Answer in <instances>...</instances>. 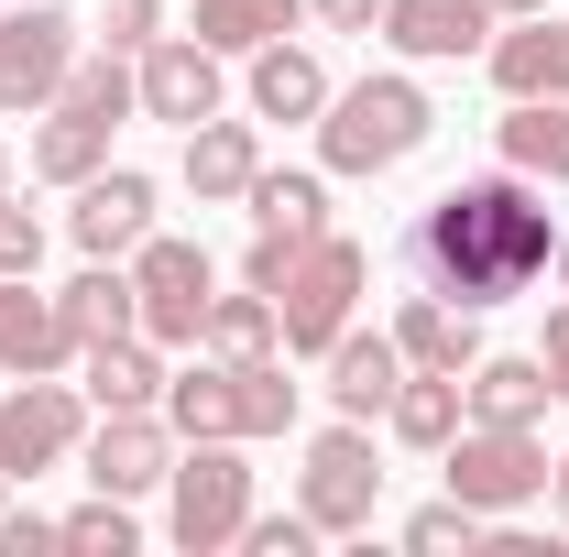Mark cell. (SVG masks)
I'll list each match as a JSON object with an SVG mask.
<instances>
[{"mask_svg":"<svg viewBox=\"0 0 569 557\" xmlns=\"http://www.w3.org/2000/svg\"><path fill=\"white\" fill-rule=\"evenodd\" d=\"M406 263H417L427 295H449V306H503V295H526V284L559 263V219H548V186L537 175H460L449 198H427L417 230H406Z\"/></svg>","mask_w":569,"mask_h":557,"instance_id":"6da1fadb","label":"cell"},{"mask_svg":"<svg viewBox=\"0 0 569 557\" xmlns=\"http://www.w3.org/2000/svg\"><path fill=\"white\" fill-rule=\"evenodd\" d=\"M427 132H438V110H427L417 77H361V88H329V110H318V164L329 175H395Z\"/></svg>","mask_w":569,"mask_h":557,"instance_id":"7a4b0ae2","label":"cell"},{"mask_svg":"<svg viewBox=\"0 0 569 557\" xmlns=\"http://www.w3.org/2000/svg\"><path fill=\"white\" fill-rule=\"evenodd\" d=\"M361 284H372V252H361L351 230H318L274 284V317H284V361H329V340L351 328Z\"/></svg>","mask_w":569,"mask_h":557,"instance_id":"3957f363","label":"cell"},{"mask_svg":"<svg viewBox=\"0 0 569 557\" xmlns=\"http://www.w3.org/2000/svg\"><path fill=\"white\" fill-rule=\"evenodd\" d=\"M241 525H252V459H241V437H187V459L164 470V536L187 557H219V547H241Z\"/></svg>","mask_w":569,"mask_h":557,"instance_id":"277c9868","label":"cell"},{"mask_svg":"<svg viewBox=\"0 0 569 557\" xmlns=\"http://www.w3.org/2000/svg\"><path fill=\"white\" fill-rule=\"evenodd\" d=\"M438 470H449V492L471 503V514H526V503H548V448H537V426H482L460 416V437L438 448Z\"/></svg>","mask_w":569,"mask_h":557,"instance_id":"5b68a950","label":"cell"},{"mask_svg":"<svg viewBox=\"0 0 569 557\" xmlns=\"http://www.w3.org/2000/svg\"><path fill=\"white\" fill-rule=\"evenodd\" d=\"M296 503H307V525L318 536H361L372 525V503H383V459H372V426H318L307 437V470H296Z\"/></svg>","mask_w":569,"mask_h":557,"instance_id":"8992f818","label":"cell"},{"mask_svg":"<svg viewBox=\"0 0 569 557\" xmlns=\"http://www.w3.org/2000/svg\"><path fill=\"white\" fill-rule=\"evenodd\" d=\"M77 437H88V383L22 372V383L0 394V470H11V482H33V470L77 459Z\"/></svg>","mask_w":569,"mask_h":557,"instance_id":"52a82bcc","label":"cell"},{"mask_svg":"<svg viewBox=\"0 0 569 557\" xmlns=\"http://www.w3.org/2000/svg\"><path fill=\"white\" fill-rule=\"evenodd\" d=\"M67 67H77V22L56 0H11V11H0V110H11V121L56 110Z\"/></svg>","mask_w":569,"mask_h":557,"instance_id":"ba28073f","label":"cell"},{"mask_svg":"<svg viewBox=\"0 0 569 557\" xmlns=\"http://www.w3.org/2000/svg\"><path fill=\"white\" fill-rule=\"evenodd\" d=\"M132 295H142V340L153 350H198L209 340V252L198 241H142L132 252Z\"/></svg>","mask_w":569,"mask_h":557,"instance_id":"9c48e42d","label":"cell"},{"mask_svg":"<svg viewBox=\"0 0 569 557\" xmlns=\"http://www.w3.org/2000/svg\"><path fill=\"white\" fill-rule=\"evenodd\" d=\"M77 459H88V492L142 503V492H164V470H176V426H164V405H110V416L77 437Z\"/></svg>","mask_w":569,"mask_h":557,"instance_id":"30bf717a","label":"cell"},{"mask_svg":"<svg viewBox=\"0 0 569 557\" xmlns=\"http://www.w3.org/2000/svg\"><path fill=\"white\" fill-rule=\"evenodd\" d=\"M230 55L219 44H198V33H153L132 55V77H142V121H176V132H198V121H219V99H230Z\"/></svg>","mask_w":569,"mask_h":557,"instance_id":"8fae6325","label":"cell"},{"mask_svg":"<svg viewBox=\"0 0 569 557\" xmlns=\"http://www.w3.org/2000/svg\"><path fill=\"white\" fill-rule=\"evenodd\" d=\"M67 230H77V252H88V263H132L142 241H153V175H132V164H99V175L77 186Z\"/></svg>","mask_w":569,"mask_h":557,"instance_id":"7c38bea8","label":"cell"},{"mask_svg":"<svg viewBox=\"0 0 569 557\" xmlns=\"http://www.w3.org/2000/svg\"><path fill=\"white\" fill-rule=\"evenodd\" d=\"M493 22H503L493 0H383V44L417 55V67H460V55H482Z\"/></svg>","mask_w":569,"mask_h":557,"instance_id":"4fadbf2b","label":"cell"},{"mask_svg":"<svg viewBox=\"0 0 569 557\" xmlns=\"http://www.w3.org/2000/svg\"><path fill=\"white\" fill-rule=\"evenodd\" d=\"M67 361H77L67 306H56L33 274H0V372L22 383V372H67Z\"/></svg>","mask_w":569,"mask_h":557,"instance_id":"5bb4252c","label":"cell"},{"mask_svg":"<svg viewBox=\"0 0 569 557\" xmlns=\"http://www.w3.org/2000/svg\"><path fill=\"white\" fill-rule=\"evenodd\" d=\"M482 67H493L503 99H569V22L515 11V33H493V44H482Z\"/></svg>","mask_w":569,"mask_h":557,"instance_id":"9a60e30c","label":"cell"},{"mask_svg":"<svg viewBox=\"0 0 569 557\" xmlns=\"http://www.w3.org/2000/svg\"><path fill=\"white\" fill-rule=\"evenodd\" d=\"M395 383H406V350H395V328H372V340H361V328H340V340H329V405H340L351 426L383 416V405H395Z\"/></svg>","mask_w":569,"mask_h":557,"instance_id":"2e32d148","label":"cell"},{"mask_svg":"<svg viewBox=\"0 0 569 557\" xmlns=\"http://www.w3.org/2000/svg\"><path fill=\"white\" fill-rule=\"evenodd\" d=\"M395 350H406V372H471L482 361V317L449 306V295H406L395 306Z\"/></svg>","mask_w":569,"mask_h":557,"instance_id":"e0dca14e","label":"cell"},{"mask_svg":"<svg viewBox=\"0 0 569 557\" xmlns=\"http://www.w3.org/2000/svg\"><path fill=\"white\" fill-rule=\"evenodd\" d=\"M252 175H263V132H252V121H230V110H219V121L187 132V186H198V209H230Z\"/></svg>","mask_w":569,"mask_h":557,"instance_id":"ac0fdd59","label":"cell"},{"mask_svg":"<svg viewBox=\"0 0 569 557\" xmlns=\"http://www.w3.org/2000/svg\"><path fill=\"white\" fill-rule=\"evenodd\" d=\"M164 426L176 437H241V361H187V372H164Z\"/></svg>","mask_w":569,"mask_h":557,"instance_id":"d6986e66","label":"cell"},{"mask_svg":"<svg viewBox=\"0 0 569 557\" xmlns=\"http://www.w3.org/2000/svg\"><path fill=\"white\" fill-rule=\"evenodd\" d=\"M329 110V67L307 44H252V121H318Z\"/></svg>","mask_w":569,"mask_h":557,"instance_id":"ffe728a7","label":"cell"},{"mask_svg":"<svg viewBox=\"0 0 569 557\" xmlns=\"http://www.w3.org/2000/svg\"><path fill=\"white\" fill-rule=\"evenodd\" d=\"M493 142H503V164H515V175L569 186V99H503Z\"/></svg>","mask_w":569,"mask_h":557,"instance_id":"44dd1931","label":"cell"},{"mask_svg":"<svg viewBox=\"0 0 569 557\" xmlns=\"http://www.w3.org/2000/svg\"><path fill=\"white\" fill-rule=\"evenodd\" d=\"M460 405L482 426H537L559 394H548V361L526 350V361H471V372H460Z\"/></svg>","mask_w":569,"mask_h":557,"instance_id":"7402d4cb","label":"cell"},{"mask_svg":"<svg viewBox=\"0 0 569 557\" xmlns=\"http://www.w3.org/2000/svg\"><path fill=\"white\" fill-rule=\"evenodd\" d=\"M77 361H88V372H77V383H88V405H99V416H110V405H164V350L142 340H99V350H77Z\"/></svg>","mask_w":569,"mask_h":557,"instance_id":"603a6c76","label":"cell"},{"mask_svg":"<svg viewBox=\"0 0 569 557\" xmlns=\"http://www.w3.org/2000/svg\"><path fill=\"white\" fill-rule=\"evenodd\" d=\"M67 306V328H77V350H99V340H132L142 328V295H132V263H88V274L56 295Z\"/></svg>","mask_w":569,"mask_h":557,"instance_id":"cb8c5ba5","label":"cell"},{"mask_svg":"<svg viewBox=\"0 0 569 557\" xmlns=\"http://www.w3.org/2000/svg\"><path fill=\"white\" fill-rule=\"evenodd\" d=\"M110 132H121V121H88V110L56 99L44 132H33V175H44V186H88V175L110 164Z\"/></svg>","mask_w":569,"mask_h":557,"instance_id":"d4e9b609","label":"cell"},{"mask_svg":"<svg viewBox=\"0 0 569 557\" xmlns=\"http://www.w3.org/2000/svg\"><path fill=\"white\" fill-rule=\"evenodd\" d=\"M241 209H252V230H274V241H318V230H329V186L296 175V164H263V175L241 186Z\"/></svg>","mask_w":569,"mask_h":557,"instance_id":"484cf974","label":"cell"},{"mask_svg":"<svg viewBox=\"0 0 569 557\" xmlns=\"http://www.w3.org/2000/svg\"><path fill=\"white\" fill-rule=\"evenodd\" d=\"M460 416H471V405H460V372H406V383H395V405H383V426H395L406 448H427V459L460 437Z\"/></svg>","mask_w":569,"mask_h":557,"instance_id":"4316f807","label":"cell"},{"mask_svg":"<svg viewBox=\"0 0 569 557\" xmlns=\"http://www.w3.org/2000/svg\"><path fill=\"white\" fill-rule=\"evenodd\" d=\"M67 110H88V121H132L142 110V77H132V55L121 44H77V67H67V88H56Z\"/></svg>","mask_w":569,"mask_h":557,"instance_id":"83f0119b","label":"cell"},{"mask_svg":"<svg viewBox=\"0 0 569 557\" xmlns=\"http://www.w3.org/2000/svg\"><path fill=\"white\" fill-rule=\"evenodd\" d=\"M198 350H219V361H274V350H284L274 295H263V284H241V295H209V340H198Z\"/></svg>","mask_w":569,"mask_h":557,"instance_id":"f1b7e54d","label":"cell"},{"mask_svg":"<svg viewBox=\"0 0 569 557\" xmlns=\"http://www.w3.org/2000/svg\"><path fill=\"white\" fill-rule=\"evenodd\" d=\"M307 22V0H198V44H219V55H252V44H274V33H296Z\"/></svg>","mask_w":569,"mask_h":557,"instance_id":"f546056e","label":"cell"},{"mask_svg":"<svg viewBox=\"0 0 569 557\" xmlns=\"http://www.w3.org/2000/svg\"><path fill=\"white\" fill-rule=\"evenodd\" d=\"M296 426V383H284V350L274 361H241V448L252 437H284Z\"/></svg>","mask_w":569,"mask_h":557,"instance_id":"4dcf8cb0","label":"cell"},{"mask_svg":"<svg viewBox=\"0 0 569 557\" xmlns=\"http://www.w3.org/2000/svg\"><path fill=\"white\" fill-rule=\"evenodd\" d=\"M482 525H493V514H471L460 492H438L427 514H406V547H417V557H471V547H482Z\"/></svg>","mask_w":569,"mask_h":557,"instance_id":"1f68e13d","label":"cell"},{"mask_svg":"<svg viewBox=\"0 0 569 557\" xmlns=\"http://www.w3.org/2000/svg\"><path fill=\"white\" fill-rule=\"evenodd\" d=\"M67 547H77V557H132V547H142L132 503H121V492H88V503L67 514Z\"/></svg>","mask_w":569,"mask_h":557,"instance_id":"d6a6232c","label":"cell"},{"mask_svg":"<svg viewBox=\"0 0 569 557\" xmlns=\"http://www.w3.org/2000/svg\"><path fill=\"white\" fill-rule=\"evenodd\" d=\"M307 547H318L307 503H296V514H252V525H241V557H307Z\"/></svg>","mask_w":569,"mask_h":557,"instance_id":"836d02e7","label":"cell"},{"mask_svg":"<svg viewBox=\"0 0 569 557\" xmlns=\"http://www.w3.org/2000/svg\"><path fill=\"white\" fill-rule=\"evenodd\" d=\"M33 263H44V219L0 186V274H33Z\"/></svg>","mask_w":569,"mask_h":557,"instance_id":"e575fe53","label":"cell"},{"mask_svg":"<svg viewBox=\"0 0 569 557\" xmlns=\"http://www.w3.org/2000/svg\"><path fill=\"white\" fill-rule=\"evenodd\" d=\"M99 33H110L121 55H142V44L164 33V0H110V11H99Z\"/></svg>","mask_w":569,"mask_h":557,"instance_id":"d590c367","label":"cell"},{"mask_svg":"<svg viewBox=\"0 0 569 557\" xmlns=\"http://www.w3.org/2000/svg\"><path fill=\"white\" fill-rule=\"evenodd\" d=\"M33 547H67V525H44V514H0V557H33Z\"/></svg>","mask_w":569,"mask_h":557,"instance_id":"8d00e7d4","label":"cell"},{"mask_svg":"<svg viewBox=\"0 0 569 557\" xmlns=\"http://www.w3.org/2000/svg\"><path fill=\"white\" fill-rule=\"evenodd\" d=\"M537 361H548V394L569 405V306H548V340H537Z\"/></svg>","mask_w":569,"mask_h":557,"instance_id":"74e56055","label":"cell"},{"mask_svg":"<svg viewBox=\"0 0 569 557\" xmlns=\"http://www.w3.org/2000/svg\"><path fill=\"white\" fill-rule=\"evenodd\" d=\"M307 11H318L329 33H372V22H383V0H307Z\"/></svg>","mask_w":569,"mask_h":557,"instance_id":"f35d334b","label":"cell"},{"mask_svg":"<svg viewBox=\"0 0 569 557\" xmlns=\"http://www.w3.org/2000/svg\"><path fill=\"white\" fill-rule=\"evenodd\" d=\"M548 514L569 525V459H548Z\"/></svg>","mask_w":569,"mask_h":557,"instance_id":"ab89813d","label":"cell"},{"mask_svg":"<svg viewBox=\"0 0 569 557\" xmlns=\"http://www.w3.org/2000/svg\"><path fill=\"white\" fill-rule=\"evenodd\" d=\"M493 11H503V22H515V11H548V0H493Z\"/></svg>","mask_w":569,"mask_h":557,"instance_id":"60d3db41","label":"cell"},{"mask_svg":"<svg viewBox=\"0 0 569 557\" xmlns=\"http://www.w3.org/2000/svg\"><path fill=\"white\" fill-rule=\"evenodd\" d=\"M548 274H559V284H569V230H559V263H548Z\"/></svg>","mask_w":569,"mask_h":557,"instance_id":"b9f144b4","label":"cell"},{"mask_svg":"<svg viewBox=\"0 0 569 557\" xmlns=\"http://www.w3.org/2000/svg\"><path fill=\"white\" fill-rule=\"evenodd\" d=\"M0 186H11V142H0Z\"/></svg>","mask_w":569,"mask_h":557,"instance_id":"7bdbcfd3","label":"cell"},{"mask_svg":"<svg viewBox=\"0 0 569 557\" xmlns=\"http://www.w3.org/2000/svg\"><path fill=\"white\" fill-rule=\"evenodd\" d=\"M0 514H11V470H0Z\"/></svg>","mask_w":569,"mask_h":557,"instance_id":"ee69618b","label":"cell"}]
</instances>
